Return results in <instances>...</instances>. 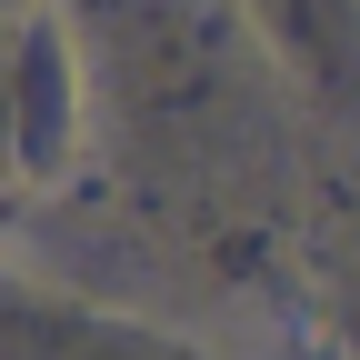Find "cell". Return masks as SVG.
Wrapping results in <instances>:
<instances>
[]
</instances>
